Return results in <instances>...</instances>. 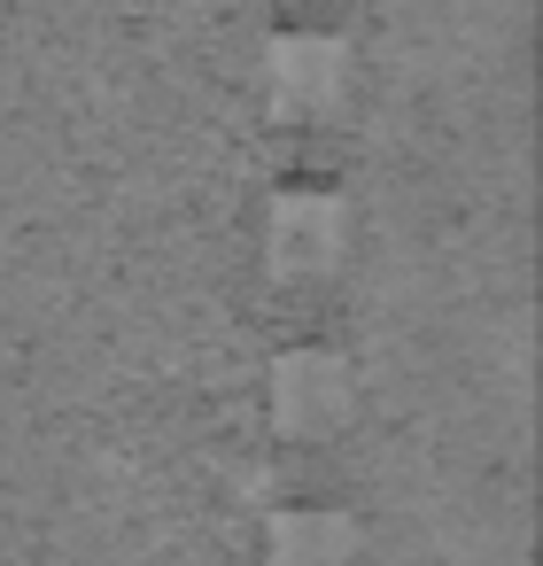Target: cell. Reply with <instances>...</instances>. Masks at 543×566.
I'll return each mask as SVG.
<instances>
[{"mask_svg":"<svg viewBox=\"0 0 543 566\" xmlns=\"http://www.w3.org/2000/svg\"><path fill=\"white\" fill-rule=\"evenodd\" d=\"M357 388H349V365L326 357V349H288L272 365V427L288 442H326L342 419H349Z\"/></svg>","mask_w":543,"mask_h":566,"instance_id":"7a4b0ae2","label":"cell"},{"mask_svg":"<svg viewBox=\"0 0 543 566\" xmlns=\"http://www.w3.org/2000/svg\"><path fill=\"white\" fill-rule=\"evenodd\" d=\"M342 256H349V218H342L334 195H280V202H272V226H264V264H272V280L311 287V280H326Z\"/></svg>","mask_w":543,"mask_h":566,"instance_id":"6da1fadb","label":"cell"},{"mask_svg":"<svg viewBox=\"0 0 543 566\" xmlns=\"http://www.w3.org/2000/svg\"><path fill=\"white\" fill-rule=\"evenodd\" d=\"M342 78H349V55L334 40H311V32H295V40H280L264 55V94H272V117H288V125L334 117L342 109Z\"/></svg>","mask_w":543,"mask_h":566,"instance_id":"3957f363","label":"cell"},{"mask_svg":"<svg viewBox=\"0 0 543 566\" xmlns=\"http://www.w3.org/2000/svg\"><path fill=\"white\" fill-rule=\"evenodd\" d=\"M349 558H357V527L342 512L295 504L272 520V566H349Z\"/></svg>","mask_w":543,"mask_h":566,"instance_id":"277c9868","label":"cell"}]
</instances>
